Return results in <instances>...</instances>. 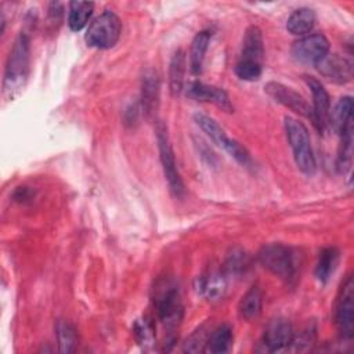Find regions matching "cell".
Masks as SVG:
<instances>
[{
  "mask_svg": "<svg viewBox=\"0 0 354 354\" xmlns=\"http://www.w3.org/2000/svg\"><path fill=\"white\" fill-rule=\"evenodd\" d=\"M29 72V39L25 33H19L14 40L10 50L4 80L3 93L6 97L12 98L25 84Z\"/></svg>",
  "mask_w": 354,
  "mask_h": 354,
  "instance_id": "obj_1",
  "label": "cell"
},
{
  "mask_svg": "<svg viewBox=\"0 0 354 354\" xmlns=\"http://www.w3.org/2000/svg\"><path fill=\"white\" fill-rule=\"evenodd\" d=\"M283 127L288 142L293 152V159L299 170L306 176H313L317 170V162L311 147L307 127L292 116L283 118Z\"/></svg>",
  "mask_w": 354,
  "mask_h": 354,
  "instance_id": "obj_2",
  "label": "cell"
},
{
  "mask_svg": "<svg viewBox=\"0 0 354 354\" xmlns=\"http://www.w3.org/2000/svg\"><path fill=\"white\" fill-rule=\"evenodd\" d=\"M153 300L159 321L173 333L180 325L184 314L178 288L170 281H162L156 288Z\"/></svg>",
  "mask_w": 354,
  "mask_h": 354,
  "instance_id": "obj_3",
  "label": "cell"
},
{
  "mask_svg": "<svg viewBox=\"0 0 354 354\" xmlns=\"http://www.w3.org/2000/svg\"><path fill=\"white\" fill-rule=\"evenodd\" d=\"M122 33V22L119 17L106 10L98 15L87 28L84 39L90 47L106 50L113 47Z\"/></svg>",
  "mask_w": 354,
  "mask_h": 354,
  "instance_id": "obj_4",
  "label": "cell"
},
{
  "mask_svg": "<svg viewBox=\"0 0 354 354\" xmlns=\"http://www.w3.org/2000/svg\"><path fill=\"white\" fill-rule=\"evenodd\" d=\"M259 261L274 275L290 281L296 275V257L292 249L281 243H268L259 252Z\"/></svg>",
  "mask_w": 354,
  "mask_h": 354,
  "instance_id": "obj_5",
  "label": "cell"
},
{
  "mask_svg": "<svg viewBox=\"0 0 354 354\" xmlns=\"http://www.w3.org/2000/svg\"><path fill=\"white\" fill-rule=\"evenodd\" d=\"M156 140H158L162 169L165 173V178L167 180L169 188L176 198H183L185 194V187H184V183L177 170L176 158H174V152H173V148L170 144V138H169L166 126L160 122L156 124Z\"/></svg>",
  "mask_w": 354,
  "mask_h": 354,
  "instance_id": "obj_6",
  "label": "cell"
},
{
  "mask_svg": "<svg viewBox=\"0 0 354 354\" xmlns=\"http://www.w3.org/2000/svg\"><path fill=\"white\" fill-rule=\"evenodd\" d=\"M335 321L340 336L350 340L354 336V281L351 275L347 277L342 286L336 303Z\"/></svg>",
  "mask_w": 354,
  "mask_h": 354,
  "instance_id": "obj_7",
  "label": "cell"
},
{
  "mask_svg": "<svg viewBox=\"0 0 354 354\" xmlns=\"http://www.w3.org/2000/svg\"><path fill=\"white\" fill-rule=\"evenodd\" d=\"M329 53V41L321 33L303 36L293 43L290 54L296 62L304 65H317Z\"/></svg>",
  "mask_w": 354,
  "mask_h": 354,
  "instance_id": "obj_8",
  "label": "cell"
},
{
  "mask_svg": "<svg viewBox=\"0 0 354 354\" xmlns=\"http://www.w3.org/2000/svg\"><path fill=\"white\" fill-rule=\"evenodd\" d=\"M264 91L277 102H279L281 105L289 108L290 111H293L295 113H299L307 119L311 120L313 123V108L310 106V104L299 94L296 93L293 88L278 83V82H268L264 86Z\"/></svg>",
  "mask_w": 354,
  "mask_h": 354,
  "instance_id": "obj_9",
  "label": "cell"
},
{
  "mask_svg": "<svg viewBox=\"0 0 354 354\" xmlns=\"http://www.w3.org/2000/svg\"><path fill=\"white\" fill-rule=\"evenodd\" d=\"M307 86L313 94V124L319 130L325 131L329 127L330 115V98L325 87L313 76H304Z\"/></svg>",
  "mask_w": 354,
  "mask_h": 354,
  "instance_id": "obj_10",
  "label": "cell"
},
{
  "mask_svg": "<svg viewBox=\"0 0 354 354\" xmlns=\"http://www.w3.org/2000/svg\"><path fill=\"white\" fill-rule=\"evenodd\" d=\"M295 336L293 328L285 318H275L268 322L263 335V347L267 353L281 351L289 347Z\"/></svg>",
  "mask_w": 354,
  "mask_h": 354,
  "instance_id": "obj_11",
  "label": "cell"
},
{
  "mask_svg": "<svg viewBox=\"0 0 354 354\" xmlns=\"http://www.w3.org/2000/svg\"><path fill=\"white\" fill-rule=\"evenodd\" d=\"M185 93L189 98H194V100L202 101V102H210L225 112L234 111V106L230 101L227 91L220 87L210 86V84H206L202 82H191V83H188Z\"/></svg>",
  "mask_w": 354,
  "mask_h": 354,
  "instance_id": "obj_12",
  "label": "cell"
},
{
  "mask_svg": "<svg viewBox=\"0 0 354 354\" xmlns=\"http://www.w3.org/2000/svg\"><path fill=\"white\" fill-rule=\"evenodd\" d=\"M315 66L324 77L335 83L343 84L353 79V62L337 54H326Z\"/></svg>",
  "mask_w": 354,
  "mask_h": 354,
  "instance_id": "obj_13",
  "label": "cell"
},
{
  "mask_svg": "<svg viewBox=\"0 0 354 354\" xmlns=\"http://www.w3.org/2000/svg\"><path fill=\"white\" fill-rule=\"evenodd\" d=\"M159 88L160 82L158 73L152 69L145 71L141 82V106L147 116H152L156 112L159 102Z\"/></svg>",
  "mask_w": 354,
  "mask_h": 354,
  "instance_id": "obj_14",
  "label": "cell"
},
{
  "mask_svg": "<svg viewBox=\"0 0 354 354\" xmlns=\"http://www.w3.org/2000/svg\"><path fill=\"white\" fill-rule=\"evenodd\" d=\"M353 98L346 95L342 97L329 115V126L339 134L353 131Z\"/></svg>",
  "mask_w": 354,
  "mask_h": 354,
  "instance_id": "obj_15",
  "label": "cell"
},
{
  "mask_svg": "<svg viewBox=\"0 0 354 354\" xmlns=\"http://www.w3.org/2000/svg\"><path fill=\"white\" fill-rule=\"evenodd\" d=\"M225 277L217 271H210L205 275H201L195 281V289L198 295L212 301L221 299L225 292Z\"/></svg>",
  "mask_w": 354,
  "mask_h": 354,
  "instance_id": "obj_16",
  "label": "cell"
},
{
  "mask_svg": "<svg viewBox=\"0 0 354 354\" xmlns=\"http://www.w3.org/2000/svg\"><path fill=\"white\" fill-rule=\"evenodd\" d=\"M315 25V12L308 7H300L295 10L286 22V29L295 36H304Z\"/></svg>",
  "mask_w": 354,
  "mask_h": 354,
  "instance_id": "obj_17",
  "label": "cell"
},
{
  "mask_svg": "<svg viewBox=\"0 0 354 354\" xmlns=\"http://www.w3.org/2000/svg\"><path fill=\"white\" fill-rule=\"evenodd\" d=\"M263 55H264V44H263L261 30L257 26H249L243 36L241 58L253 59L263 64Z\"/></svg>",
  "mask_w": 354,
  "mask_h": 354,
  "instance_id": "obj_18",
  "label": "cell"
},
{
  "mask_svg": "<svg viewBox=\"0 0 354 354\" xmlns=\"http://www.w3.org/2000/svg\"><path fill=\"white\" fill-rule=\"evenodd\" d=\"M232 342H234L232 329L228 325H220L210 332L205 346V353H210V354L228 353L232 347Z\"/></svg>",
  "mask_w": 354,
  "mask_h": 354,
  "instance_id": "obj_19",
  "label": "cell"
},
{
  "mask_svg": "<svg viewBox=\"0 0 354 354\" xmlns=\"http://www.w3.org/2000/svg\"><path fill=\"white\" fill-rule=\"evenodd\" d=\"M212 33L209 30H202L196 33L189 47V69L194 75L201 73L202 65L205 61V55L210 43Z\"/></svg>",
  "mask_w": 354,
  "mask_h": 354,
  "instance_id": "obj_20",
  "label": "cell"
},
{
  "mask_svg": "<svg viewBox=\"0 0 354 354\" xmlns=\"http://www.w3.org/2000/svg\"><path fill=\"white\" fill-rule=\"evenodd\" d=\"M185 69H187L185 53L181 48H178L173 54L170 59V68H169V84L173 95L180 94V91L184 88Z\"/></svg>",
  "mask_w": 354,
  "mask_h": 354,
  "instance_id": "obj_21",
  "label": "cell"
},
{
  "mask_svg": "<svg viewBox=\"0 0 354 354\" xmlns=\"http://www.w3.org/2000/svg\"><path fill=\"white\" fill-rule=\"evenodd\" d=\"M94 4L90 1H71L68 8V25L73 32L82 30L91 14H93Z\"/></svg>",
  "mask_w": 354,
  "mask_h": 354,
  "instance_id": "obj_22",
  "label": "cell"
},
{
  "mask_svg": "<svg viewBox=\"0 0 354 354\" xmlns=\"http://www.w3.org/2000/svg\"><path fill=\"white\" fill-rule=\"evenodd\" d=\"M340 253L336 248H325L318 257L317 266H315V277L319 282L325 283L335 272L337 263H339Z\"/></svg>",
  "mask_w": 354,
  "mask_h": 354,
  "instance_id": "obj_23",
  "label": "cell"
},
{
  "mask_svg": "<svg viewBox=\"0 0 354 354\" xmlns=\"http://www.w3.org/2000/svg\"><path fill=\"white\" fill-rule=\"evenodd\" d=\"M263 306V295L257 286L250 288L241 299L238 310L239 315L248 321L254 319L260 315Z\"/></svg>",
  "mask_w": 354,
  "mask_h": 354,
  "instance_id": "obj_24",
  "label": "cell"
},
{
  "mask_svg": "<svg viewBox=\"0 0 354 354\" xmlns=\"http://www.w3.org/2000/svg\"><path fill=\"white\" fill-rule=\"evenodd\" d=\"M194 120L206 133V136L210 137L218 147L224 149L228 145L231 138L225 134L224 129L213 118L203 113H195Z\"/></svg>",
  "mask_w": 354,
  "mask_h": 354,
  "instance_id": "obj_25",
  "label": "cell"
},
{
  "mask_svg": "<svg viewBox=\"0 0 354 354\" xmlns=\"http://www.w3.org/2000/svg\"><path fill=\"white\" fill-rule=\"evenodd\" d=\"M57 337L61 353H73L77 344L76 329L66 321H59L57 325Z\"/></svg>",
  "mask_w": 354,
  "mask_h": 354,
  "instance_id": "obj_26",
  "label": "cell"
},
{
  "mask_svg": "<svg viewBox=\"0 0 354 354\" xmlns=\"http://www.w3.org/2000/svg\"><path fill=\"white\" fill-rule=\"evenodd\" d=\"M261 71H263V64L253 61V59L239 58V61L235 65L236 76L246 82L259 80L261 76Z\"/></svg>",
  "mask_w": 354,
  "mask_h": 354,
  "instance_id": "obj_27",
  "label": "cell"
},
{
  "mask_svg": "<svg viewBox=\"0 0 354 354\" xmlns=\"http://www.w3.org/2000/svg\"><path fill=\"white\" fill-rule=\"evenodd\" d=\"M315 340V328L307 326L306 329H303L301 332H299V335L293 336L289 347L286 350L289 351H307L311 348V346L314 344Z\"/></svg>",
  "mask_w": 354,
  "mask_h": 354,
  "instance_id": "obj_28",
  "label": "cell"
},
{
  "mask_svg": "<svg viewBox=\"0 0 354 354\" xmlns=\"http://www.w3.org/2000/svg\"><path fill=\"white\" fill-rule=\"evenodd\" d=\"M209 335H210V330L206 329L205 326H201L198 330H195L189 336V339H187V342L184 344V351H188V353L205 351V346H206Z\"/></svg>",
  "mask_w": 354,
  "mask_h": 354,
  "instance_id": "obj_29",
  "label": "cell"
},
{
  "mask_svg": "<svg viewBox=\"0 0 354 354\" xmlns=\"http://www.w3.org/2000/svg\"><path fill=\"white\" fill-rule=\"evenodd\" d=\"M249 267V259L248 254H245L242 250H232L231 254H228L225 268L230 274H242Z\"/></svg>",
  "mask_w": 354,
  "mask_h": 354,
  "instance_id": "obj_30",
  "label": "cell"
},
{
  "mask_svg": "<svg viewBox=\"0 0 354 354\" xmlns=\"http://www.w3.org/2000/svg\"><path fill=\"white\" fill-rule=\"evenodd\" d=\"M134 335H136L138 343L142 344V346L152 344L153 339H155V332H153L152 324L148 319H145V318L136 322V325H134Z\"/></svg>",
  "mask_w": 354,
  "mask_h": 354,
  "instance_id": "obj_31",
  "label": "cell"
},
{
  "mask_svg": "<svg viewBox=\"0 0 354 354\" xmlns=\"http://www.w3.org/2000/svg\"><path fill=\"white\" fill-rule=\"evenodd\" d=\"M238 163H241L242 166H250L252 165V158L250 153L248 152V149L239 144L236 140H232L228 142V145L224 148Z\"/></svg>",
  "mask_w": 354,
  "mask_h": 354,
  "instance_id": "obj_32",
  "label": "cell"
}]
</instances>
